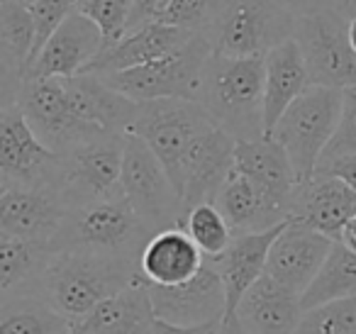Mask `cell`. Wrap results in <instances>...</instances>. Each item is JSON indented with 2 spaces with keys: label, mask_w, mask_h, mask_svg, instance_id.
<instances>
[{
  "label": "cell",
  "mask_w": 356,
  "mask_h": 334,
  "mask_svg": "<svg viewBox=\"0 0 356 334\" xmlns=\"http://www.w3.org/2000/svg\"><path fill=\"white\" fill-rule=\"evenodd\" d=\"M139 276V264L134 261L88 251H56L37 285V295L71 322H83L100 303L118 295Z\"/></svg>",
  "instance_id": "cell-1"
},
{
  "label": "cell",
  "mask_w": 356,
  "mask_h": 334,
  "mask_svg": "<svg viewBox=\"0 0 356 334\" xmlns=\"http://www.w3.org/2000/svg\"><path fill=\"white\" fill-rule=\"evenodd\" d=\"M264 59H229L213 51L203 69L198 103L237 142L266 137Z\"/></svg>",
  "instance_id": "cell-2"
},
{
  "label": "cell",
  "mask_w": 356,
  "mask_h": 334,
  "mask_svg": "<svg viewBox=\"0 0 356 334\" xmlns=\"http://www.w3.org/2000/svg\"><path fill=\"white\" fill-rule=\"evenodd\" d=\"M152 237L154 232L139 220L124 196H115L69 207L61 232L54 239V249L88 251L139 264V256Z\"/></svg>",
  "instance_id": "cell-3"
},
{
  "label": "cell",
  "mask_w": 356,
  "mask_h": 334,
  "mask_svg": "<svg viewBox=\"0 0 356 334\" xmlns=\"http://www.w3.org/2000/svg\"><path fill=\"white\" fill-rule=\"evenodd\" d=\"M298 15L281 0H222L208 40L229 59H266L268 51L296 37Z\"/></svg>",
  "instance_id": "cell-4"
},
{
  "label": "cell",
  "mask_w": 356,
  "mask_h": 334,
  "mask_svg": "<svg viewBox=\"0 0 356 334\" xmlns=\"http://www.w3.org/2000/svg\"><path fill=\"white\" fill-rule=\"evenodd\" d=\"M341 108L344 90L310 86L273 127L271 137L286 149L298 183L315 176L327 147L339 129Z\"/></svg>",
  "instance_id": "cell-5"
},
{
  "label": "cell",
  "mask_w": 356,
  "mask_h": 334,
  "mask_svg": "<svg viewBox=\"0 0 356 334\" xmlns=\"http://www.w3.org/2000/svg\"><path fill=\"white\" fill-rule=\"evenodd\" d=\"M213 56V45L205 35H193L186 42L184 49L137 69L120 71V74L100 76L110 88L127 95L134 103H149V100L166 98H186L198 100L203 69Z\"/></svg>",
  "instance_id": "cell-6"
},
{
  "label": "cell",
  "mask_w": 356,
  "mask_h": 334,
  "mask_svg": "<svg viewBox=\"0 0 356 334\" xmlns=\"http://www.w3.org/2000/svg\"><path fill=\"white\" fill-rule=\"evenodd\" d=\"M215 120L198 100L166 98L139 103L129 134L139 137L163 164L168 178H176L178 166L200 134L215 127Z\"/></svg>",
  "instance_id": "cell-7"
},
{
  "label": "cell",
  "mask_w": 356,
  "mask_h": 334,
  "mask_svg": "<svg viewBox=\"0 0 356 334\" xmlns=\"http://www.w3.org/2000/svg\"><path fill=\"white\" fill-rule=\"evenodd\" d=\"M312 86L356 88V54L349 45V17L337 8L298 17L296 37Z\"/></svg>",
  "instance_id": "cell-8"
},
{
  "label": "cell",
  "mask_w": 356,
  "mask_h": 334,
  "mask_svg": "<svg viewBox=\"0 0 356 334\" xmlns=\"http://www.w3.org/2000/svg\"><path fill=\"white\" fill-rule=\"evenodd\" d=\"M122 196L137 217L156 234L171 227H184V202L156 154L139 137H124Z\"/></svg>",
  "instance_id": "cell-9"
},
{
  "label": "cell",
  "mask_w": 356,
  "mask_h": 334,
  "mask_svg": "<svg viewBox=\"0 0 356 334\" xmlns=\"http://www.w3.org/2000/svg\"><path fill=\"white\" fill-rule=\"evenodd\" d=\"M127 134H105L59 157L54 188L66 207L122 196V161Z\"/></svg>",
  "instance_id": "cell-10"
},
{
  "label": "cell",
  "mask_w": 356,
  "mask_h": 334,
  "mask_svg": "<svg viewBox=\"0 0 356 334\" xmlns=\"http://www.w3.org/2000/svg\"><path fill=\"white\" fill-rule=\"evenodd\" d=\"M13 105H20L32 132L59 157L108 134L74 113L64 79H27Z\"/></svg>",
  "instance_id": "cell-11"
},
{
  "label": "cell",
  "mask_w": 356,
  "mask_h": 334,
  "mask_svg": "<svg viewBox=\"0 0 356 334\" xmlns=\"http://www.w3.org/2000/svg\"><path fill=\"white\" fill-rule=\"evenodd\" d=\"M234 149L237 139L218 125L195 139L173 178V188L184 202L186 215L205 202L215 205V198L234 171Z\"/></svg>",
  "instance_id": "cell-12"
},
{
  "label": "cell",
  "mask_w": 356,
  "mask_h": 334,
  "mask_svg": "<svg viewBox=\"0 0 356 334\" xmlns=\"http://www.w3.org/2000/svg\"><path fill=\"white\" fill-rule=\"evenodd\" d=\"M59 154L40 142L20 105L0 110V176L3 186H51L54 188Z\"/></svg>",
  "instance_id": "cell-13"
},
{
  "label": "cell",
  "mask_w": 356,
  "mask_h": 334,
  "mask_svg": "<svg viewBox=\"0 0 356 334\" xmlns=\"http://www.w3.org/2000/svg\"><path fill=\"white\" fill-rule=\"evenodd\" d=\"M64 198L51 186H3L0 234L54 244L66 220Z\"/></svg>",
  "instance_id": "cell-14"
},
{
  "label": "cell",
  "mask_w": 356,
  "mask_h": 334,
  "mask_svg": "<svg viewBox=\"0 0 356 334\" xmlns=\"http://www.w3.org/2000/svg\"><path fill=\"white\" fill-rule=\"evenodd\" d=\"M156 319L178 327H198V324L222 322L227 315V293L213 261L205 259V266L195 278L184 285L161 288L149 283Z\"/></svg>",
  "instance_id": "cell-15"
},
{
  "label": "cell",
  "mask_w": 356,
  "mask_h": 334,
  "mask_svg": "<svg viewBox=\"0 0 356 334\" xmlns=\"http://www.w3.org/2000/svg\"><path fill=\"white\" fill-rule=\"evenodd\" d=\"M356 217V191L325 171L298 183L291 202V222L305 225L339 241L344 227Z\"/></svg>",
  "instance_id": "cell-16"
},
{
  "label": "cell",
  "mask_w": 356,
  "mask_h": 334,
  "mask_svg": "<svg viewBox=\"0 0 356 334\" xmlns=\"http://www.w3.org/2000/svg\"><path fill=\"white\" fill-rule=\"evenodd\" d=\"M105 51L100 27L79 10L49 37L27 79H76Z\"/></svg>",
  "instance_id": "cell-17"
},
{
  "label": "cell",
  "mask_w": 356,
  "mask_h": 334,
  "mask_svg": "<svg viewBox=\"0 0 356 334\" xmlns=\"http://www.w3.org/2000/svg\"><path fill=\"white\" fill-rule=\"evenodd\" d=\"M332 246H334V239L288 220L286 230L278 234L271 246L266 273L302 298V293L320 273Z\"/></svg>",
  "instance_id": "cell-18"
},
{
  "label": "cell",
  "mask_w": 356,
  "mask_h": 334,
  "mask_svg": "<svg viewBox=\"0 0 356 334\" xmlns=\"http://www.w3.org/2000/svg\"><path fill=\"white\" fill-rule=\"evenodd\" d=\"M193 35H198V32H186L178 30V27L154 22V25H147L142 30L127 32L118 45L108 47L83 74L108 76L154 64V61H161L166 56L176 54L178 49H184L186 42Z\"/></svg>",
  "instance_id": "cell-19"
},
{
  "label": "cell",
  "mask_w": 356,
  "mask_h": 334,
  "mask_svg": "<svg viewBox=\"0 0 356 334\" xmlns=\"http://www.w3.org/2000/svg\"><path fill=\"white\" fill-rule=\"evenodd\" d=\"M286 225L288 222L266 232H254V234H234L229 249L218 259H210L222 278L225 293H227V315L225 317L237 315V308L247 290L266 273L271 246L278 239V234L286 230Z\"/></svg>",
  "instance_id": "cell-20"
},
{
  "label": "cell",
  "mask_w": 356,
  "mask_h": 334,
  "mask_svg": "<svg viewBox=\"0 0 356 334\" xmlns=\"http://www.w3.org/2000/svg\"><path fill=\"white\" fill-rule=\"evenodd\" d=\"M205 256L184 227L161 230L147 241L139 256V273L147 283L173 288L200 273Z\"/></svg>",
  "instance_id": "cell-21"
},
{
  "label": "cell",
  "mask_w": 356,
  "mask_h": 334,
  "mask_svg": "<svg viewBox=\"0 0 356 334\" xmlns=\"http://www.w3.org/2000/svg\"><path fill=\"white\" fill-rule=\"evenodd\" d=\"M300 295L264 273L237 308V319L247 334H296L300 324Z\"/></svg>",
  "instance_id": "cell-22"
},
{
  "label": "cell",
  "mask_w": 356,
  "mask_h": 334,
  "mask_svg": "<svg viewBox=\"0 0 356 334\" xmlns=\"http://www.w3.org/2000/svg\"><path fill=\"white\" fill-rule=\"evenodd\" d=\"M64 86L71 108L86 125H93L108 134H129L139 103L110 88L100 76L93 74L64 79Z\"/></svg>",
  "instance_id": "cell-23"
},
{
  "label": "cell",
  "mask_w": 356,
  "mask_h": 334,
  "mask_svg": "<svg viewBox=\"0 0 356 334\" xmlns=\"http://www.w3.org/2000/svg\"><path fill=\"white\" fill-rule=\"evenodd\" d=\"M234 168L257 183L271 200L288 210L291 217L293 193L298 188V176L288 159L286 149L273 137L252 139V142H237L234 149Z\"/></svg>",
  "instance_id": "cell-24"
},
{
  "label": "cell",
  "mask_w": 356,
  "mask_h": 334,
  "mask_svg": "<svg viewBox=\"0 0 356 334\" xmlns=\"http://www.w3.org/2000/svg\"><path fill=\"white\" fill-rule=\"evenodd\" d=\"M264 76H266V90H264V127L266 137H271L273 127L283 118L288 108L310 88V74H307L305 59L296 40L283 42L264 59Z\"/></svg>",
  "instance_id": "cell-25"
},
{
  "label": "cell",
  "mask_w": 356,
  "mask_h": 334,
  "mask_svg": "<svg viewBox=\"0 0 356 334\" xmlns=\"http://www.w3.org/2000/svg\"><path fill=\"white\" fill-rule=\"evenodd\" d=\"M215 205L229 222L234 234L266 232L288 222V210L266 196L257 183L249 181L237 168L225 181L222 191L215 198Z\"/></svg>",
  "instance_id": "cell-26"
},
{
  "label": "cell",
  "mask_w": 356,
  "mask_h": 334,
  "mask_svg": "<svg viewBox=\"0 0 356 334\" xmlns=\"http://www.w3.org/2000/svg\"><path fill=\"white\" fill-rule=\"evenodd\" d=\"M79 324L83 334H154L156 312H154L149 283L139 276L118 295L100 303Z\"/></svg>",
  "instance_id": "cell-27"
},
{
  "label": "cell",
  "mask_w": 356,
  "mask_h": 334,
  "mask_svg": "<svg viewBox=\"0 0 356 334\" xmlns=\"http://www.w3.org/2000/svg\"><path fill=\"white\" fill-rule=\"evenodd\" d=\"M56 249L47 241H27L0 234V293L37 295L42 276Z\"/></svg>",
  "instance_id": "cell-28"
},
{
  "label": "cell",
  "mask_w": 356,
  "mask_h": 334,
  "mask_svg": "<svg viewBox=\"0 0 356 334\" xmlns=\"http://www.w3.org/2000/svg\"><path fill=\"white\" fill-rule=\"evenodd\" d=\"M74 324L42 295H6L0 300V334H69Z\"/></svg>",
  "instance_id": "cell-29"
},
{
  "label": "cell",
  "mask_w": 356,
  "mask_h": 334,
  "mask_svg": "<svg viewBox=\"0 0 356 334\" xmlns=\"http://www.w3.org/2000/svg\"><path fill=\"white\" fill-rule=\"evenodd\" d=\"M356 295V254L346 249L341 241H334L330 256L322 264L320 273L302 293V310H315L320 305L334 303L341 298Z\"/></svg>",
  "instance_id": "cell-30"
},
{
  "label": "cell",
  "mask_w": 356,
  "mask_h": 334,
  "mask_svg": "<svg viewBox=\"0 0 356 334\" xmlns=\"http://www.w3.org/2000/svg\"><path fill=\"white\" fill-rule=\"evenodd\" d=\"M184 230L188 232L191 239L198 244V249L203 251L205 259H218L229 249V244L234 241V232L229 227V222L225 220V215L218 210V205L205 202L198 205L186 215Z\"/></svg>",
  "instance_id": "cell-31"
},
{
  "label": "cell",
  "mask_w": 356,
  "mask_h": 334,
  "mask_svg": "<svg viewBox=\"0 0 356 334\" xmlns=\"http://www.w3.org/2000/svg\"><path fill=\"white\" fill-rule=\"evenodd\" d=\"M296 334H356V295L307 310Z\"/></svg>",
  "instance_id": "cell-32"
},
{
  "label": "cell",
  "mask_w": 356,
  "mask_h": 334,
  "mask_svg": "<svg viewBox=\"0 0 356 334\" xmlns=\"http://www.w3.org/2000/svg\"><path fill=\"white\" fill-rule=\"evenodd\" d=\"M76 10L100 27L105 37V49H108L127 35L134 0H79Z\"/></svg>",
  "instance_id": "cell-33"
},
{
  "label": "cell",
  "mask_w": 356,
  "mask_h": 334,
  "mask_svg": "<svg viewBox=\"0 0 356 334\" xmlns=\"http://www.w3.org/2000/svg\"><path fill=\"white\" fill-rule=\"evenodd\" d=\"M220 6H222V0H171L159 17V22L186 32L208 35Z\"/></svg>",
  "instance_id": "cell-34"
},
{
  "label": "cell",
  "mask_w": 356,
  "mask_h": 334,
  "mask_svg": "<svg viewBox=\"0 0 356 334\" xmlns=\"http://www.w3.org/2000/svg\"><path fill=\"white\" fill-rule=\"evenodd\" d=\"M76 8H79V0H35V3H30L32 17H35V32H37L32 64L40 56V51L44 49L49 37L74 15Z\"/></svg>",
  "instance_id": "cell-35"
},
{
  "label": "cell",
  "mask_w": 356,
  "mask_h": 334,
  "mask_svg": "<svg viewBox=\"0 0 356 334\" xmlns=\"http://www.w3.org/2000/svg\"><path fill=\"white\" fill-rule=\"evenodd\" d=\"M349 154H356V90H344L339 129H337L334 139L327 147L322 161H330V159L337 157H349Z\"/></svg>",
  "instance_id": "cell-36"
},
{
  "label": "cell",
  "mask_w": 356,
  "mask_h": 334,
  "mask_svg": "<svg viewBox=\"0 0 356 334\" xmlns=\"http://www.w3.org/2000/svg\"><path fill=\"white\" fill-rule=\"evenodd\" d=\"M168 3H171V0H134L132 20H129V30L127 32L142 30V27L159 22L161 13L168 8Z\"/></svg>",
  "instance_id": "cell-37"
},
{
  "label": "cell",
  "mask_w": 356,
  "mask_h": 334,
  "mask_svg": "<svg viewBox=\"0 0 356 334\" xmlns=\"http://www.w3.org/2000/svg\"><path fill=\"white\" fill-rule=\"evenodd\" d=\"M317 171H325L330 176L339 178L341 183L356 191V154H349V157H337V159H330V161H322L317 166Z\"/></svg>",
  "instance_id": "cell-38"
},
{
  "label": "cell",
  "mask_w": 356,
  "mask_h": 334,
  "mask_svg": "<svg viewBox=\"0 0 356 334\" xmlns=\"http://www.w3.org/2000/svg\"><path fill=\"white\" fill-rule=\"evenodd\" d=\"M220 327H222V322L198 324V327H178V324H168L156 319L154 334H220Z\"/></svg>",
  "instance_id": "cell-39"
},
{
  "label": "cell",
  "mask_w": 356,
  "mask_h": 334,
  "mask_svg": "<svg viewBox=\"0 0 356 334\" xmlns=\"http://www.w3.org/2000/svg\"><path fill=\"white\" fill-rule=\"evenodd\" d=\"M283 6H288L298 17L307 15V13L322 10V8H337V0H281Z\"/></svg>",
  "instance_id": "cell-40"
},
{
  "label": "cell",
  "mask_w": 356,
  "mask_h": 334,
  "mask_svg": "<svg viewBox=\"0 0 356 334\" xmlns=\"http://www.w3.org/2000/svg\"><path fill=\"white\" fill-rule=\"evenodd\" d=\"M339 241L346 246V249H349V251H354V254H356V217L349 222V225L344 227V232H341Z\"/></svg>",
  "instance_id": "cell-41"
},
{
  "label": "cell",
  "mask_w": 356,
  "mask_h": 334,
  "mask_svg": "<svg viewBox=\"0 0 356 334\" xmlns=\"http://www.w3.org/2000/svg\"><path fill=\"white\" fill-rule=\"evenodd\" d=\"M220 334H247V332H244V327L239 324L237 315H234V317H225V319H222V327H220Z\"/></svg>",
  "instance_id": "cell-42"
},
{
  "label": "cell",
  "mask_w": 356,
  "mask_h": 334,
  "mask_svg": "<svg viewBox=\"0 0 356 334\" xmlns=\"http://www.w3.org/2000/svg\"><path fill=\"white\" fill-rule=\"evenodd\" d=\"M337 10L344 13V17H356V0H337Z\"/></svg>",
  "instance_id": "cell-43"
},
{
  "label": "cell",
  "mask_w": 356,
  "mask_h": 334,
  "mask_svg": "<svg viewBox=\"0 0 356 334\" xmlns=\"http://www.w3.org/2000/svg\"><path fill=\"white\" fill-rule=\"evenodd\" d=\"M349 45H351V49H354V54H356V17H351V20H349Z\"/></svg>",
  "instance_id": "cell-44"
},
{
  "label": "cell",
  "mask_w": 356,
  "mask_h": 334,
  "mask_svg": "<svg viewBox=\"0 0 356 334\" xmlns=\"http://www.w3.org/2000/svg\"><path fill=\"white\" fill-rule=\"evenodd\" d=\"M69 334H83V329H81V324L76 322L74 327H71V332H69Z\"/></svg>",
  "instance_id": "cell-45"
},
{
  "label": "cell",
  "mask_w": 356,
  "mask_h": 334,
  "mask_svg": "<svg viewBox=\"0 0 356 334\" xmlns=\"http://www.w3.org/2000/svg\"><path fill=\"white\" fill-rule=\"evenodd\" d=\"M351 90H356V88H351Z\"/></svg>",
  "instance_id": "cell-46"
}]
</instances>
